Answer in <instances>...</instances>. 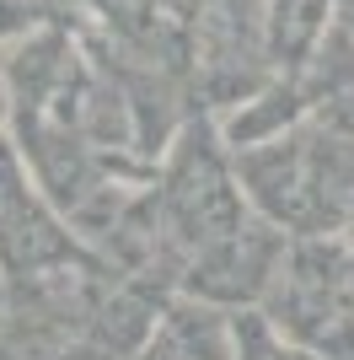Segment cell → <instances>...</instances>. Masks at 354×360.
<instances>
[{
	"mask_svg": "<svg viewBox=\"0 0 354 360\" xmlns=\"http://www.w3.org/2000/svg\"><path fill=\"white\" fill-rule=\"evenodd\" d=\"M268 253L258 237H225L215 242L209 253H199L183 269V285L193 301H209V307H231L242 296H258L268 285Z\"/></svg>",
	"mask_w": 354,
	"mask_h": 360,
	"instance_id": "cell-1",
	"label": "cell"
},
{
	"mask_svg": "<svg viewBox=\"0 0 354 360\" xmlns=\"http://www.w3.org/2000/svg\"><path fill=\"white\" fill-rule=\"evenodd\" d=\"M166 339L177 345L183 360H236L231 349V323L221 317V307L209 301H177L166 312Z\"/></svg>",
	"mask_w": 354,
	"mask_h": 360,
	"instance_id": "cell-2",
	"label": "cell"
},
{
	"mask_svg": "<svg viewBox=\"0 0 354 360\" xmlns=\"http://www.w3.org/2000/svg\"><path fill=\"white\" fill-rule=\"evenodd\" d=\"M150 317H156L150 301L134 296V290H124V296H113L103 312H97V333H103L118 355H134V349L150 339Z\"/></svg>",
	"mask_w": 354,
	"mask_h": 360,
	"instance_id": "cell-3",
	"label": "cell"
}]
</instances>
